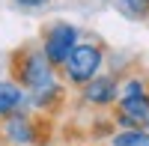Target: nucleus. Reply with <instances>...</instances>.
Segmentation results:
<instances>
[{"label":"nucleus","mask_w":149,"mask_h":146,"mask_svg":"<svg viewBox=\"0 0 149 146\" xmlns=\"http://www.w3.org/2000/svg\"><path fill=\"white\" fill-rule=\"evenodd\" d=\"M12 81L27 95L51 90V87L60 83L57 81V69L48 63L42 48H36V45H24V48H18V51L12 54Z\"/></svg>","instance_id":"obj_1"},{"label":"nucleus","mask_w":149,"mask_h":146,"mask_svg":"<svg viewBox=\"0 0 149 146\" xmlns=\"http://www.w3.org/2000/svg\"><path fill=\"white\" fill-rule=\"evenodd\" d=\"M102 63H104L102 45H95V42H78L74 51L69 54V60L60 66V72H63L66 83L84 87V83H90L98 72H102Z\"/></svg>","instance_id":"obj_2"},{"label":"nucleus","mask_w":149,"mask_h":146,"mask_svg":"<svg viewBox=\"0 0 149 146\" xmlns=\"http://www.w3.org/2000/svg\"><path fill=\"white\" fill-rule=\"evenodd\" d=\"M81 42V30L74 27V24L69 21H54L48 24L45 33H42V54L48 57V63H51L54 69H60L69 60V54L74 51V45Z\"/></svg>","instance_id":"obj_3"},{"label":"nucleus","mask_w":149,"mask_h":146,"mask_svg":"<svg viewBox=\"0 0 149 146\" xmlns=\"http://www.w3.org/2000/svg\"><path fill=\"white\" fill-rule=\"evenodd\" d=\"M0 134L12 146H36V143H42L39 122H36L27 111H15L12 116L0 119Z\"/></svg>","instance_id":"obj_4"},{"label":"nucleus","mask_w":149,"mask_h":146,"mask_svg":"<svg viewBox=\"0 0 149 146\" xmlns=\"http://www.w3.org/2000/svg\"><path fill=\"white\" fill-rule=\"evenodd\" d=\"M81 99L93 107H110L119 99V81L113 75H95L90 83L81 87Z\"/></svg>","instance_id":"obj_5"},{"label":"nucleus","mask_w":149,"mask_h":146,"mask_svg":"<svg viewBox=\"0 0 149 146\" xmlns=\"http://www.w3.org/2000/svg\"><path fill=\"white\" fill-rule=\"evenodd\" d=\"M116 113L128 116L134 125H143L149 119V92H140V95H119L116 99Z\"/></svg>","instance_id":"obj_6"},{"label":"nucleus","mask_w":149,"mask_h":146,"mask_svg":"<svg viewBox=\"0 0 149 146\" xmlns=\"http://www.w3.org/2000/svg\"><path fill=\"white\" fill-rule=\"evenodd\" d=\"M27 107V92H24L15 81H0V119L12 116L15 111Z\"/></svg>","instance_id":"obj_7"},{"label":"nucleus","mask_w":149,"mask_h":146,"mask_svg":"<svg viewBox=\"0 0 149 146\" xmlns=\"http://www.w3.org/2000/svg\"><path fill=\"white\" fill-rule=\"evenodd\" d=\"M110 146H149V131L140 128H119L113 137H110Z\"/></svg>","instance_id":"obj_8"},{"label":"nucleus","mask_w":149,"mask_h":146,"mask_svg":"<svg viewBox=\"0 0 149 146\" xmlns=\"http://www.w3.org/2000/svg\"><path fill=\"white\" fill-rule=\"evenodd\" d=\"M119 9H122V15H128L134 21H143L149 18V0H116Z\"/></svg>","instance_id":"obj_9"},{"label":"nucleus","mask_w":149,"mask_h":146,"mask_svg":"<svg viewBox=\"0 0 149 146\" xmlns=\"http://www.w3.org/2000/svg\"><path fill=\"white\" fill-rule=\"evenodd\" d=\"M140 92H149V87H146L140 78H128V81L119 87V95H140Z\"/></svg>","instance_id":"obj_10"},{"label":"nucleus","mask_w":149,"mask_h":146,"mask_svg":"<svg viewBox=\"0 0 149 146\" xmlns=\"http://www.w3.org/2000/svg\"><path fill=\"white\" fill-rule=\"evenodd\" d=\"M18 9H42V6H48L51 0H12Z\"/></svg>","instance_id":"obj_11"},{"label":"nucleus","mask_w":149,"mask_h":146,"mask_svg":"<svg viewBox=\"0 0 149 146\" xmlns=\"http://www.w3.org/2000/svg\"><path fill=\"white\" fill-rule=\"evenodd\" d=\"M143 128H146V131H149V119H146V122H143Z\"/></svg>","instance_id":"obj_12"}]
</instances>
